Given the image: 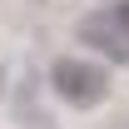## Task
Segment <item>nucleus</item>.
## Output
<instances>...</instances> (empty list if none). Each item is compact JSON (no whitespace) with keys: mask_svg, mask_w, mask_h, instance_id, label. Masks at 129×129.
Returning <instances> with one entry per match:
<instances>
[{"mask_svg":"<svg viewBox=\"0 0 129 129\" xmlns=\"http://www.w3.org/2000/svg\"><path fill=\"white\" fill-rule=\"evenodd\" d=\"M80 35L89 40L94 50H104L109 60H129V35L119 30V20H114V10H99V15H89L80 25Z\"/></svg>","mask_w":129,"mask_h":129,"instance_id":"obj_2","label":"nucleus"},{"mask_svg":"<svg viewBox=\"0 0 129 129\" xmlns=\"http://www.w3.org/2000/svg\"><path fill=\"white\" fill-rule=\"evenodd\" d=\"M114 20H119V30L129 35V0H119V5H114Z\"/></svg>","mask_w":129,"mask_h":129,"instance_id":"obj_3","label":"nucleus"},{"mask_svg":"<svg viewBox=\"0 0 129 129\" xmlns=\"http://www.w3.org/2000/svg\"><path fill=\"white\" fill-rule=\"evenodd\" d=\"M50 84H55V94H60L64 104H75V109L99 104V99H104V89H109L104 70H99V64H89V60H60L55 70H50Z\"/></svg>","mask_w":129,"mask_h":129,"instance_id":"obj_1","label":"nucleus"}]
</instances>
